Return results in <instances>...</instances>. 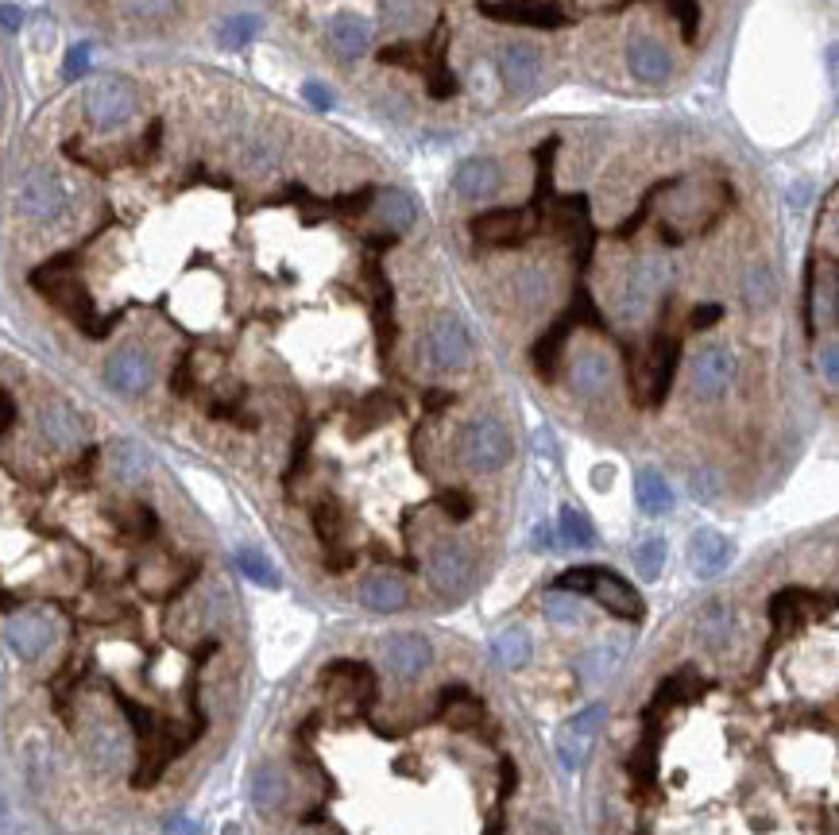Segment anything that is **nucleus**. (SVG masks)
Wrapping results in <instances>:
<instances>
[{
  "label": "nucleus",
  "instance_id": "nucleus-23",
  "mask_svg": "<svg viewBox=\"0 0 839 835\" xmlns=\"http://www.w3.org/2000/svg\"><path fill=\"white\" fill-rule=\"evenodd\" d=\"M839 314V283L836 271H824L820 279H808V329L816 325H836Z\"/></svg>",
  "mask_w": 839,
  "mask_h": 835
},
{
  "label": "nucleus",
  "instance_id": "nucleus-44",
  "mask_svg": "<svg viewBox=\"0 0 839 835\" xmlns=\"http://www.w3.org/2000/svg\"><path fill=\"white\" fill-rule=\"evenodd\" d=\"M603 719H608V708H603V704H588V708L580 712V716H573V724H565V727H573V731L585 735V739H596Z\"/></svg>",
  "mask_w": 839,
  "mask_h": 835
},
{
  "label": "nucleus",
  "instance_id": "nucleus-52",
  "mask_svg": "<svg viewBox=\"0 0 839 835\" xmlns=\"http://www.w3.org/2000/svg\"><path fill=\"white\" fill-rule=\"evenodd\" d=\"M302 97H306V101L314 105V109H322V112L333 109V94L322 86V82H306V86H302Z\"/></svg>",
  "mask_w": 839,
  "mask_h": 835
},
{
  "label": "nucleus",
  "instance_id": "nucleus-1",
  "mask_svg": "<svg viewBox=\"0 0 839 835\" xmlns=\"http://www.w3.org/2000/svg\"><path fill=\"white\" fill-rule=\"evenodd\" d=\"M457 457L472 473H499L511 460V434L499 418H472L457 437Z\"/></svg>",
  "mask_w": 839,
  "mask_h": 835
},
{
  "label": "nucleus",
  "instance_id": "nucleus-2",
  "mask_svg": "<svg viewBox=\"0 0 839 835\" xmlns=\"http://www.w3.org/2000/svg\"><path fill=\"white\" fill-rule=\"evenodd\" d=\"M86 117L97 132H120L135 117V89L124 78H101L86 89Z\"/></svg>",
  "mask_w": 839,
  "mask_h": 835
},
{
  "label": "nucleus",
  "instance_id": "nucleus-21",
  "mask_svg": "<svg viewBox=\"0 0 839 835\" xmlns=\"http://www.w3.org/2000/svg\"><path fill=\"white\" fill-rule=\"evenodd\" d=\"M40 430L58 449H74V445H81V434H86V430H81V418L74 414L66 402H47V406L40 410Z\"/></svg>",
  "mask_w": 839,
  "mask_h": 835
},
{
  "label": "nucleus",
  "instance_id": "nucleus-34",
  "mask_svg": "<svg viewBox=\"0 0 839 835\" xmlns=\"http://www.w3.org/2000/svg\"><path fill=\"white\" fill-rule=\"evenodd\" d=\"M89 750H94V758L105 766V770H117V766L124 762V755H128L124 735H120L117 727H109V724H97L94 739H89Z\"/></svg>",
  "mask_w": 839,
  "mask_h": 835
},
{
  "label": "nucleus",
  "instance_id": "nucleus-15",
  "mask_svg": "<svg viewBox=\"0 0 839 835\" xmlns=\"http://www.w3.org/2000/svg\"><path fill=\"white\" fill-rule=\"evenodd\" d=\"M731 557H736V545L728 542V538L720 534V530H697L689 542V565L693 573L700 576V581H712V576H720L723 568L731 565Z\"/></svg>",
  "mask_w": 839,
  "mask_h": 835
},
{
  "label": "nucleus",
  "instance_id": "nucleus-53",
  "mask_svg": "<svg viewBox=\"0 0 839 835\" xmlns=\"http://www.w3.org/2000/svg\"><path fill=\"white\" fill-rule=\"evenodd\" d=\"M619 650H623V642H611V647L596 650V658H592V673H608L611 665L619 662Z\"/></svg>",
  "mask_w": 839,
  "mask_h": 835
},
{
  "label": "nucleus",
  "instance_id": "nucleus-12",
  "mask_svg": "<svg viewBox=\"0 0 839 835\" xmlns=\"http://www.w3.org/2000/svg\"><path fill=\"white\" fill-rule=\"evenodd\" d=\"M534 229V214L526 209H488L472 217V237L483 245H519Z\"/></svg>",
  "mask_w": 839,
  "mask_h": 835
},
{
  "label": "nucleus",
  "instance_id": "nucleus-20",
  "mask_svg": "<svg viewBox=\"0 0 839 835\" xmlns=\"http://www.w3.org/2000/svg\"><path fill=\"white\" fill-rule=\"evenodd\" d=\"M406 599H411V592H406V584L399 581L395 573H372L360 584V604H364L368 611H380V615L403 611Z\"/></svg>",
  "mask_w": 839,
  "mask_h": 835
},
{
  "label": "nucleus",
  "instance_id": "nucleus-31",
  "mask_svg": "<svg viewBox=\"0 0 839 835\" xmlns=\"http://www.w3.org/2000/svg\"><path fill=\"white\" fill-rule=\"evenodd\" d=\"M252 804L260 812H279L286 804V778L275 766H260L252 773Z\"/></svg>",
  "mask_w": 839,
  "mask_h": 835
},
{
  "label": "nucleus",
  "instance_id": "nucleus-25",
  "mask_svg": "<svg viewBox=\"0 0 839 835\" xmlns=\"http://www.w3.org/2000/svg\"><path fill=\"white\" fill-rule=\"evenodd\" d=\"M573 314H565L562 322L554 325V329L546 333V337L534 345V368H538V376L546 379V383H554L557 379V364H562V353H565V340H569V329H573Z\"/></svg>",
  "mask_w": 839,
  "mask_h": 835
},
{
  "label": "nucleus",
  "instance_id": "nucleus-18",
  "mask_svg": "<svg viewBox=\"0 0 839 835\" xmlns=\"http://www.w3.org/2000/svg\"><path fill=\"white\" fill-rule=\"evenodd\" d=\"M499 66H503V78H508L511 89L531 94V89L538 86L542 55H538V47H531V43H508V47L499 51Z\"/></svg>",
  "mask_w": 839,
  "mask_h": 835
},
{
  "label": "nucleus",
  "instance_id": "nucleus-48",
  "mask_svg": "<svg viewBox=\"0 0 839 835\" xmlns=\"http://www.w3.org/2000/svg\"><path fill=\"white\" fill-rule=\"evenodd\" d=\"M693 496L705 499V503H712V499L720 496V480H716L712 468H697V473H693Z\"/></svg>",
  "mask_w": 839,
  "mask_h": 835
},
{
  "label": "nucleus",
  "instance_id": "nucleus-56",
  "mask_svg": "<svg viewBox=\"0 0 839 835\" xmlns=\"http://www.w3.org/2000/svg\"><path fill=\"white\" fill-rule=\"evenodd\" d=\"M352 561H357V553H349V550H333L329 557H325V565L333 568V573H345V568H352Z\"/></svg>",
  "mask_w": 839,
  "mask_h": 835
},
{
  "label": "nucleus",
  "instance_id": "nucleus-26",
  "mask_svg": "<svg viewBox=\"0 0 839 835\" xmlns=\"http://www.w3.org/2000/svg\"><path fill=\"white\" fill-rule=\"evenodd\" d=\"M109 468L120 484H140L148 476V453L132 437H120V442L109 445Z\"/></svg>",
  "mask_w": 839,
  "mask_h": 835
},
{
  "label": "nucleus",
  "instance_id": "nucleus-17",
  "mask_svg": "<svg viewBox=\"0 0 839 835\" xmlns=\"http://www.w3.org/2000/svg\"><path fill=\"white\" fill-rule=\"evenodd\" d=\"M325 32H329V43L337 47V55L345 58H360L368 55V47H372V20H364L360 12H337V17H329V24H325Z\"/></svg>",
  "mask_w": 839,
  "mask_h": 835
},
{
  "label": "nucleus",
  "instance_id": "nucleus-61",
  "mask_svg": "<svg viewBox=\"0 0 839 835\" xmlns=\"http://www.w3.org/2000/svg\"><path fill=\"white\" fill-rule=\"evenodd\" d=\"M221 835H240V827L237 824H225V832Z\"/></svg>",
  "mask_w": 839,
  "mask_h": 835
},
{
  "label": "nucleus",
  "instance_id": "nucleus-28",
  "mask_svg": "<svg viewBox=\"0 0 839 835\" xmlns=\"http://www.w3.org/2000/svg\"><path fill=\"white\" fill-rule=\"evenodd\" d=\"M491 654L503 670H523L534 654V642L523 627H508V631H499L495 642H491Z\"/></svg>",
  "mask_w": 839,
  "mask_h": 835
},
{
  "label": "nucleus",
  "instance_id": "nucleus-50",
  "mask_svg": "<svg viewBox=\"0 0 839 835\" xmlns=\"http://www.w3.org/2000/svg\"><path fill=\"white\" fill-rule=\"evenodd\" d=\"M86 66H89V43H78V47L66 51V63H63L66 78H78V74H86Z\"/></svg>",
  "mask_w": 839,
  "mask_h": 835
},
{
  "label": "nucleus",
  "instance_id": "nucleus-9",
  "mask_svg": "<svg viewBox=\"0 0 839 835\" xmlns=\"http://www.w3.org/2000/svg\"><path fill=\"white\" fill-rule=\"evenodd\" d=\"M588 596H596L611 615H619V619H631V622H639L642 611H646V607H642V596L623 581V576L615 573V568H600V565H596Z\"/></svg>",
  "mask_w": 839,
  "mask_h": 835
},
{
  "label": "nucleus",
  "instance_id": "nucleus-54",
  "mask_svg": "<svg viewBox=\"0 0 839 835\" xmlns=\"http://www.w3.org/2000/svg\"><path fill=\"white\" fill-rule=\"evenodd\" d=\"M24 28V12L17 4H0V32H20Z\"/></svg>",
  "mask_w": 839,
  "mask_h": 835
},
{
  "label": "nucleus",
  "instance_id": "nucleus-13",
  "mask_svg": "<svg viewBox=\"0 0 839 835\" xmlns=\"http://www.w3.org/2000/svg\"><path fill=\"white\" fill-rule=\"evenodd\" d=\"M4 642H9L20 658L35 662V658H43L55 647V622H51L47 615H17V619H9V627H4Z\"/></svg>",
  "mask_w": 839,
  "mask_h": 835
},
{
  "label": "nucleus",
  "instance_id": "nucleus-3",
  "mask_svg": "<svg viewBox=\"0 0 839 835\" xmlns=\"http://www.w3.org/2000/svg\"><path fill=\"white\" fill-rule=\"evenodd\" d=\"M426 360L437 371H457L472 360V337H468L465 322L457 314L434 317L426 333Z\"/></svg>",
  "mask_w": 839,
  "mask_h": 835
},
{
  "label": "nucleus",
  "instance_id": "nucleus-6",
  "mask_svg": "<svg viewBox=\"0 0 839 835\" xmlns=\"http://www.w3.org/2000/svg\"><path fill=\"white\" fill-rule=\"evenodd\" d=\"M151 379H155V364H151V356L135 345L117 348V353L109 356V364H105V383H109L117 394H124V399L143 394L151 387Z\"/></svg>",
  "mask_w": 839,
  "mask_h": 835
},
{
  "label": "nucleus",
  "instance_id": "nucleus-57",
  "mask_svg": "<svg viewBox=\"0 0 839 835\" xmlns=\"http://www.w3.org/2000/svg\"><path fill=\"white\" fill-rule=\"evenodd\" d=\"M534 545H538V550H549V545H554V527H546V522L534 527Z\"/></svg>",
  "mask_w": 839,
  "mask_h": 835
},
{
  "label": "nucleus",
  "instance_id": "nucleus-55",
  "mask_svg": "<svg viewBox=\"0 0 839 835\" xmlns=\"http://www.w3.org/2000/svg\"><path fill=\"white\" fill-rule=\"evenodd\" d=\"M375 189H360L357 197H345V214H364L368 205H372Z\"/></svg>",
  "mask_w": 839,
  "mask_h": 835
},
{
  "label": "nucleus",
  "instance_id": "nucleus-49",
  "mask_svg": "<svg viewBox=\"0 0 839 835\" xmlns=\"http://www.w3.org/2000/svg\"><path fill=\"white\" fill-rule=\"evenodd\" d=\"M720 317H723V306H716V302H705V306H697L689 314V329H697V333L700 329H712Z\"/></svg>",
  "mask_w": 839,
  "mask_h": 835
},
{
  "label": "nucleus",
  "instance_id": "nucleus-30",
  "mask_svg": "<svg viewBox=\"0 0 839 835\" xmlns=\"http://www.w3.org/2000/svg\"><path fill=\"white\" fill-rule=\"evenodd\" d=\"M697 642L712 654H720L731 642V611L723 604H708L697 619Z\"/></svg>",
  "mask_w": 839,
  "mask_h": 835
},
{
  "label": "nucleus",
  "instance_id": "nucleus-62",
  "mask_svg": "<svg viewBox=\"0 0 839 835\" xmlns=\"http://www.w3.org/2000/svg\"><path fill=\"white\" fill-rule=\"evenodd\" d=\"M0 117H4V82H0Z\"/></svg>",
  "mask_w": 839,
  "mask_h": 835
},
{
  "label": "nucleus",
  "instance_id": "nucleus-58",
  "mask_svg": "<svg viewBox=\"0 0 839 835\" xmlns=\"http://www.w3.org/2000/svg\"><path fill=\"white\" fill-rule=\"evenodd\" d=\"M453 402V394H445V391H429V399H426V406L429 410H445Z\"/></svg>",
  "mask_w": 839,
  "mask_h": 835
},
{
  "label": "nucleus",
  "instance_id": "nucleus-41",
  "mask_svg": "<svg viewBox=\"0 0 839 835\" xmlns=\"http://www.w3.org/2000/svg\"><path fill=\"white\" fill-rule=\"evenodd\" d=\"M391 414H395V402L383 399V394H372V399H368L364 406L357 410V418H352V434H364V430H375L380 422H388Z\"/></svg>",
  "mask_w": 839,
  "mask_h": 835
},
{
  "label": "nucleus",
  "instance_id": "nucleus-22",
  "mask_svg": "<svg viewBox=\"0 0 839 835\" xmlns=\"http://www.w3.org/2000/svg\"><path fill=\"white\" fill-rule=\"evenodd\" d=\"M626 63H631L634 78L650 82V86H657V82H665L674 74V63H669L665 47L654 40H634L631 47H626Z\"/></svg>",
  "mask_w": 839,
  "mask_h": 835
},
{
  "label": "nucleus",
  "instance_id": "nucleus-32",
  "mask_svg": "<svg viewBox=\"0 0 839 835\" xmlns=\"http://www.w3.org/2000/svg\"><path fill=\"white\" fill-rule=\"evenodd\" d=\"M375 217H380L388 232H403L406 225L414 221V202L403 189H383V194L375 197Z\"/></svg>",
  "mask_w": 839,
  "mask_h": 835
},
{
  "label": "nucleus",
  "instance_id": "nucleus-16",
  "mask_svg": "<svg viewBox=\"0 0 839 835\" xmlns=\"http://www.w3.org/2000/svg\"><path fill=\"white\" fill-rule=\"evenodd\" d=\"M611 379H615V368H611L608 356L596 353V348L580 353L577 360H573V368H569V383H573V391H577L580 399H600V394H608Z\"/></svg>",
  "mask_w": 839,
  "mask_h": 835
},
{
  "label": "nucleus",
  "instance_id": "nucleus-43",
  "mask_svg": "<svg viewBox=\"0 0 839 835\" xmlns=\"http://www.w3.org/2000/svg\"><path fill=\"white\" fill-rule=\"evenodd\" d=\"M255 32H260V24H255V17H232L221 24V47H248V43L255 40Z\"/></svg>",
  "mask_w": 839,
  "mask_h": 835
},
{
  "label": "nucleus",
  "instance_id": "nucleus-60",
  "mask_svg": "<svg viewBox=\"0 0 839 835\" xmlns=\"http://www.w3.org/2000/svg\"><path fill=\"white\" fill-rule=\"evenodd\" d=\"M592 484H596V488H608V484H611V468L608 465H603V468H596V473H592Z\"/></svg>",
  "mask_w": 839,
  "mask_h": 835
},
{
  "label": "nucleus",
  "instance_id": "nucleus-51",
  "mask_svg": "<svg viewBox=\"0 0 839 835\" xmlns=\"http://www.w3.org/2000/svg\"><path fill=\"white\" fill-rule=\"evenodd\" d=\"M816 364H820V376L828 379V383H836V379H839V348L831 345V340L820 348V356H816Z\"/></svg>",
  "mask_w": 839,
  "mask_h": 835
},
{
  "label": "nucleus",
  "instance_id": "nucleus-8",
  "mask_svg": "<svg viewBox=\"0 0 839 835\" xmlns=\"http://www.w3.org/2000/svg\"><path fill=\"white\" fill-rule=\"evenodd\" d=\"M736 379V353L728 345H705L693 360V394L720 399Z\"/></svg>",
  "mask_w": 839,
  "mask_h": 835
},
{
  "label": "nucleus",
  "instance_id": "nucleus-42",
  "mask_svg": "<svg viewBox=\"0 0 839 835\" xmlns=\"http://www.w3.org/2000/svg\"><path fill=\"white\" fill-rule=\"evenodd\" d=\"M588 742H592V739H585V735H577V731H573V727H562V735H557V758H562L565 770H580V766H585V758H588Z\"/></svg>",
  "mask_w": 839,
  "mask_h": 835
},
{
  "label": "nucleus",
  "instance_id": "nucleus-29",
  "mask_svg": "<svg viewBox=\"0 0 839 835\" xmlns=\"http://www.w3.org/2000/svg\"><path fill=\"white\" fill-rule=\"evenodd\" d=\"M442 704H445V719H449V727H457V731H468V727H476L483 719V704L476 701V696L468 693L465 685H449V688H445Z\"/></svg>",
  "mask_w": 839,
  "mask_h": 835
},
{
  "label": "nucleus",
  "instance_id": "nucleus-59",
  "mask_svg": "<svg viewBox=\"0 0 839 835\" xmlns=\"http://www.w3.org/2000/svg\"><path fill=\"white\" fill-rule=\"evenodd\" d=\"M166 832H171V835H194V824H186V820H171V824H166Z\"/></svg>",
  "mask_w": 839,
  "mask_h": 835
},
{
  "label": "nucleus",
  "instance_id": "nucleus-10",
  "mask_svg": "<svg viewBox=\"0 0 839 835\" xmlns=\"http://www.w3.org/2000/svg\"><path fill=\"white\" fill-rule=\"evenodd\" d=\"M453 189H457V197H465V202H488V197H495L499 189H503V171H499L495 159L472 155L457 166Z\"/></svg>",
  "mask_w": 839,
  "mask_h": 835
},
{
  "label": "nucleus",
  "instance_id": "nucleus-33",
  "mask_svg": "<svg viewBox=\"0 0 839 835\" xmlns=\"http://www.w3.org/2000/svg\"><path fill=\"white\" fill-rule=\"evenodd\" d=\"M777 299V283H774V271L766 263H751L747 268V279H743V302L751 310H770Z\"/></svg>",
  "mask_w": 839,
  "mask_h": 835
},
{
  "label": "nucleus",
  "instance_id": "nucleus-7",
  "mask_svg": "<svg viewBox=\"0 0 839 835\" xmlns=\"http://www.w3.org/2000/svg\"><path fill=\"white\" fill-rule=\"evenodd\" d=\"M426 576L442 596H453V592H460L472 581V553L460 542H437L434 550H429Z\"/></svg>",
  "mask_w": 839,
  "mask_h": 835
},
{
  "label": "nucleus",
  "instance_id": "nucleus-5",
  "mask_svg": "<svg viewBox=\"0 0 839 835\" xmlns=\"http://www.w3.org/2000/svg\"><path fill=\"white\" fill-rule=\"evenodd\" d=\"M665 286H669V263H665L662 256H646V260L631 271V279H626V291H623L626 322H639V317L654 306Z\"/></svg>",
  "mask_w": 839,
  "mask_h": 835
},
{
  "label": "nucleus",
  "instance_id": "nucleus-37",
  "mask_svg": "<svg viewBox=\"0 0 839 835\" xmlns=\"http://www.w3.org/2000/svg\"><path fill=\"white\" fill-rule=\"evenodd\" d=\"M314 530H317V538H322L325 545H337L341 542V534H345V514H341V507L333 503V499H325V503H317L314 507Z\"/></svg>",
  "mask_w": 839,
  "mask_h": 835
},
{
  "label": "nucleus",
  "instance_id": "nucleus-38",
  "mask_svg": "<svg viewBox=\"0 0 839 835\" xmlns=\"http://www.w3.org/2000/svg\"><path fill=\"white\" fill-rule=\"evenodd\" d=\"M546 615L554 622H562V627H577V622H585V604H580V596H573V592H549L546 596Z\"/></svg>",
  "mask_w": 839,
  "mask_h": 835
},
{
  "label": "nucleus",
  "instance_id": "nucleus-36",
  "mask_svg": "<svg viewBox=\"0 0 839 835\" xmlns=\"http://www.w3.org/2000/svg\"><path fill=\"white\" fill-rule=\"evenodd\" d=\"M665 557H669V545H665L662 538H650V542H642L639 550H634V573H639L642 581H657L665 568Z\"/></svg>",
  "mask_w": 839,
  "mask_h": 835
},
{
  "label": "nucleus",
  "instance_id": "nucleus-35",
  "mask_svg": "<svg viewBox=\"0 0 839 835\" xmlns=\"http://www.w3.org/2000/svg\"><path fill=\"white\" fill-rule=\"evenodd\" d=\"M557 538H562L565 545H573V550H588V545L596 542V530L577 507H562V514H557Z\"/></svg>",
  "mask_w": 839,
  "mask_h": 835
},
{
  "label": "nucleus",
  "instance_id": "nucleus-47",
  "mask_svg": "<svg viewBox=\"0 0 839 835\" xmlns=\"http://www.w3.org/2000/svg\"><path fill=\"white\" fill-rule=\"evenodd\" d=\"M124 9H128V17H135V20H159L175 9V0H124Z\"/></svg>",
  "mask_w": 839,
  "mask_h": 835
},
{
  "label": "nucleus",
  "instance_id": "nucleus-40",
  "mask_svg": "<svg viewBox=\"0 0 839 835\" xmlns=\"http://www.w3.org/2000/svg\"><path fill=\"white\" fill-rule=\"evenodd\" d=\"M422 17H426V4L422 0H383V20L395 32H406V28H418Z\"/></svg>",
  "mask_w": 839,
  "mask_h": 835
},
{
  "label": "nucleus",
  "instance_id": "nucleus-46",
  "mask_svg": "<svg viewBox=\"0 0 839 835\" xmlns=\"http://www.w3.org/2000/svg\"><path fill=\"white\" fill-rule=\"evenodd\" d=\"M437 503H442V511L449 514L453 522L472 519V511H476V503H472V496H468V491H445Z\"/></svg>",
  "mask_w": 839,
  "mask_h": 835
},
{
  "label": "nucleus",
  "instance_id": "nucleus-14",
  "mask_svg": "<svg viewBox=\"0 0 839 835\" xmlns=\"http://www.w3.org/2000/svg\"><path fill=\"white\" fill-rule=\"evenodd\" d=\"M483 17L503 20V24H526V28H565L562 9L542 4V0H499V4H480Z\"/></svg>",
  "mask_w": 839,
  "mask_h": 835
},
{
  "label": "nucleus",
  "instance_id": "nucleus-4",
  "mask_svg": "<svg viewBox=\"0 0 839 835\" xmlns=\"http://www.w3.org/2000/svg\"><path fill=\"white\" fill-rule=\"evenodd\" d=\"M17 209L28 217V221L35 225H51L58 221V217L66 214V186L58 174L51 171H35L24 178V186H20L17 194Z\"/></svg>",
  "mask_w": 839,
  "mask_h": 835
},
{
  "label": "nucleus",
  "instance_id": "nucleus-11",
  "mask_svg": "<svg viewBox=\"0 0 839 835\" xmlns=\"http://www.w3.org/2000/svg\"><path fill=\"white\" fill-rule=\"evenodd\" d=\"M383 654H388L391 673H395V677H403V681L422 677V673L429 670V662H434V650H429V642L422 639V635H414V631L388 635V642H383Z\"/></svg>",
  "mask_w": 839,
  "mask_h": 835
},
{
  "label": "nucleus",
  "instance_id": "nucleus-19",
  "mask_svg": "<svg viewBox=\"0 0 839 835\" xmlns=\"http://www.w3.org/2000/svg\"><path fill=\"white\" fill-rule=\"evenodd\" d=\"M682 360V345L677 337H657L650 348V406H662L669 387H674V371Z\"/></svg>",
  "mask_w": 839,
  "mask_h": 835
},
{
  "label": "nucleus",
  "instance_id": "nucleus-39",
  "mask_svg": "<svg viewBox=\"0 0 839 835\" xmlns=\"http://www.w3.org/2000/svg\"><path fill=\"white\" fill-rule=\"evenodd\" d=\"M237 565H240V573H244L252 584H263V588H279V568L271 565V561L263 557L260 550H240L237 553Z\"/></svg>",
  "mask_w": 839,
  "mask_h": 835
},
{
  "label": "nucleus",
  "instance_id": "nucleus-27",
  "mask_svg": "<svg viewBox=\"0 0 839 835\" xmlns=\"http://www.w3.org/2000/svg\"><path fill=\"white\" fill-rule=\"evenodd\" d=\"M813 611H820V596L808 588H782L774 599H770V619H774L777 627L805 619V615H813Z\"/></svg>",
  "mask_w": 839,
  "mask_h": 835
},
{
  "label": "nucleus",
  "instance_id": "nucleus-24",
  "mask_svg": "<svg viewBox=\"0 0 839 835\" xmlns=\"http://www.w3.org/2000/svg\"><path fill=\"white\" fill-rule=\"evenodd\" d=\"M634 499H639V507L646 514H669L674 511V488L665 484L662 473H654V468H639L634 473Z\"/></svg>",
  "mask_w": 839,
  "mask_h": 835
},
{
  "label": "nucleus",
  "instance_id": "nucleus-45",
  "mask_svg": "<svg viewBox=\"0 0 839 835\" xmlns=\"http://www.w3.org/2000/svg\"><path fill=\"white\" fill-rule=\"evenodd\" d=\"M669 4H674L677 20H682V40L693 43L700 28V0H669Z\"/></svg>",
  "mask_w": 839,
  "mask_h": 835
}]
</instances>
